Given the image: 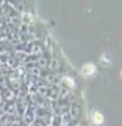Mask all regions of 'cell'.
Instances as JSON below:
<instances>
[{"label":"cell","mask_w":122,"mask_h":126,"mask_svg":"<svg viewBox=\"0 0 122 126\" xmlns=\"http://www.w3.org/2000/svg\"><path fill=\"white\" fill-rule=\"evenodd\" d=\"M81 72H83L84 76H92V75L96 72V67H94L92 63H87V64L83 66Z\"/></svg>","instance_id":"obj_1"},{"label":"cell","mask_w":122,"mask_h":126,"mask_svg":"<svg viewBox=\"0 0 122 126\" xmlns=\"http://www.w3.org/2000/svg\"><path fill=\"white\" fill-rule=\"evenodd\" d=\"M92 120H93V122H94L96 125H101L102 122H104V117H102V114H101L100 112H94Z\"/></svg>","instance_id":"obj_2"}]
</instances>
